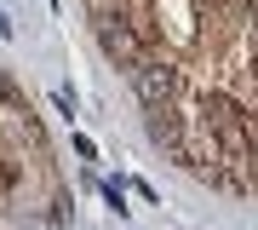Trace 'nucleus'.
I'll return each instance as SVG.
<instances>
[{
    "label": "nucleus",
    "mask_w": 258,
    "mask_h": 230,
    "mask_svg": "<svg viewBox=\"0 0 258 230\" xmlns=\"http://www.w3.org/2000/svg\"><path fill=\"white\" fill-rule=\"evenodd\" d=\"M132 86H138L144 110H166V104L178 98V69H172V64H155V58H144V64L132 69Z\"/></svg>",
    "instance_id": "obj_2"
},
{
    "label": "nucleus",
    "mask_w": 258,
    "mask_h": 230,
    "mask_svg": "<svg viewBox=\"0 0 258 230\" xmlns=\"http://www.w3.org/2000/svg\"><path fill=\"white\" fill-rule=\"evenodd\" d=\"M0 104H18V86H12L6 75H0Z\"/></svg>",
    "instance_id": "obj_4"
},
{
    "label": "nucleus",
    "mask_w": 258,
    "mask_h": 230,
    "mask_svg": "<svg viewBox=\"0 0 258 230\" xmlns=\"http://www.w3.org/2000/svg\"><path fill=\"white\" fill-rule=\"evenodd\" d=\"M98 46H103V58H115L126 75L144 64V40H138V29H132L126 18H109V12H103L98 18Z\"/></svg>",
    "instance_id": "obj_1"
},
{
    "label": "nucleus",
    "mask_w": 258,
    "mask_h": 230,
    "mask_svg": "<svg viewBox=\"0 0 258 230\" xmlns=\"http://www.w3.org/2000/svg\"><path fill=\"white\" fill-rule=\"evenodd\" d=\"M0 35H12V18H6V12H0Z\"/></svg>",
    "instance_id": "obj_6"
},
{
    "label": "nucleus",
    "mask_w": 258,
    "mask_h": 230,
    "mask_svg": "<svg viewBox=\"0 0 258 230\" xmlns=\"http://www.w3.org/2000/svg\"><path fill=\"white\" fill-rule=\"evenodd\" d=\"M12 190V173H6V167H0V196H6Z\"/></svg>",
    "instance_id": "obj_5"
},
{
    "label": "nucleus",
    "mask_w": 258,
    "mask_h": 230,
    "mask_svg": "<svg viewBox=\"0 0 258 230\" xmlns=\"http://www.w3.org/2000/svg\"><path fill=\"white\" fill-rule=\"evenodd\" d=\"M103 202H109L115 213H132V207H126V196H120V184H115V178H109V184H103Z\"/></svg>",
    "instance_id": "obj_3"
}]
</instances>
